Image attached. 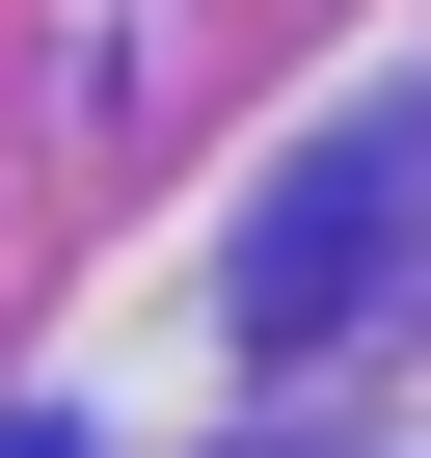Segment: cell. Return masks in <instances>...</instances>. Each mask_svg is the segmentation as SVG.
Here are the masks:
<instances>
[{"mask_svg":"<svg viewBox=\"0 0 431 458\" xmlns=\"http://www.w3.org/2000/svg\"><path fill=\"white\" fill-rule=\"evenodd\" d=\"M404 189H431V135H351V162H297V216L243 243V324H270V351H351V297H377V243H404Z\"/></svg>","mask_w":431,"mask_h":458,"instance_id":"1","label":"cell"}]
</instances>
